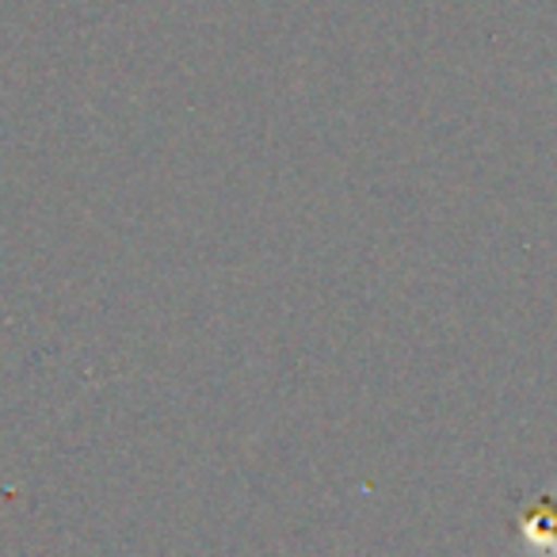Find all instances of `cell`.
<instances>
[{
    "label": "cell",
    "mask_w": 557,
    "mask_h": 557,
    "mask_svg": "<svg viewBox=\"0 0 557 557\" xmlns=\"http://www.w3.org/2000/svg\"><path fill=\"white\" fill-rule=\"evenodd\" d=\"M516 527L531 546L546 549V554H557V500L554 496H539V500L519 516Z\"/></svg>",
    "instance_id": "cell-1"
}]
</instances>
